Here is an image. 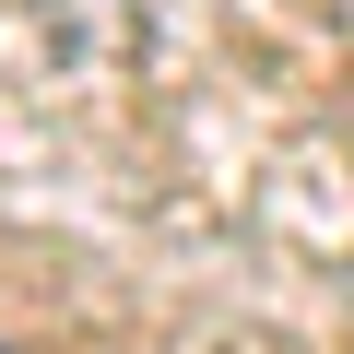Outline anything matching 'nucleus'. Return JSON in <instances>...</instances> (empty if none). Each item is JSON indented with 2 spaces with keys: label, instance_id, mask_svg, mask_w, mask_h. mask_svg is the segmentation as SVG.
Here are the masks:
<instances>
[{
  "label": "nucleus",
  "instance_id": "1",
  "mask_svg": "<svg viewBox=\"0 0 354 354\" xmlns=\"http://www.w3.org/2000/svg\"><path fill=\"white\" fill-rule=\"evenodd\" d=\"M0 354H24V342H12V330H0Z\"/></svg>",
  "mask_w": 354,
  "mask_h": 354
}]
</instances>
